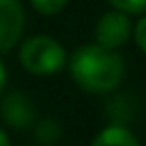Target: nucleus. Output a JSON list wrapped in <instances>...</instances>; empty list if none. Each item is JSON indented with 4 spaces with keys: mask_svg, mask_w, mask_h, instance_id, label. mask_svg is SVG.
<instances>
[{
    "mask_svg": "<svg viewBox=\"0 0 146 146\" xmlns=\"http://www.w3.org/2000/svg\"><path fill=\"white\" fill-rule=\"evenodd\" d=\"M5 86H7V67H5V62L0 60V95H2Z\"/></svg>",
    "mask_w": 146,
    "mask_h": 146,
    "instance_id": "obj_10",
    "label": "nucleus"
},
{
    "mask_svg": "<svg viewBox=\"0 0 146 146\" xmlns=\"http://www.w3.org/2000/svg\"><path fill=\"white\" fill-rule=\"evenodd\" d=\"M0 146H11V137L2 127H0Z\"/></svg>",
    "mask_w": 146,
    "mask_h": 146,
    "instance_id": "obj_11",
    "label": "nucleus"
},
{
    "mask_svg": "<svg viewBox=\"0 0 146 146\" xmlns=\"http://www.w3.org/2000/svg\"><path fill=\"white\" fill-rule=\"evenodd\" d=\"M71 80L84 92L103 95L114 90L125 78V60L116 50L101 47L99 43L80 45L67 62Z\"/></svg>",
    "mask_w": 146,
    "mask_h": 146,
    "instance_id": "obj_1",
    "label": "nucleus"
},
{
    "mask_svg": "<svg viewBox=\"0 0 146 146\" xmlns=\"http://www.w3.org/2000/svg\"><path fill=\"white\" fill-rule=\"evenodd\" d=\"M19 62L32 75H54L67 67L69 58L60 41L47 35H36L19 47Z\"/></svg>",
    "mask_w": 146,
    "mask_h": 146,
    "instance_id": "obj_2",
    "label": "nucleus"
},
{
    "mask_svg": "<svg viewBox=\"0 0 146 146\" xmlns=\"http://www.w3.org/2000/svg\"><path fill=\"white\" fill-rule=\"evenodd\" d=\"M90 146H140V142L127 127L110 125L97 133Z\"/></svg>",
    "mask_w": 146,
    "mask_h": 146,
    "instance_id": "obj_6",
    "label": "nucleus"
},
{
    "mask_svg": "<svg viewBox=\"0 0 146 146\" xmlns=\"http://www.w3.org/2000/svg\"><path fill=\"white\" fill-rule=\"evenodd\" d=\"M26 26V9L22 0H0V54L19 43Z\"/></svg>",
    "mask_w": 146,
    "mask_h": 146,
    "instance_id": "obj_4",
    "label": "nucleus"
},
{
    "mask_svg": "<svg viewBox=\"0 0 146 146\" xmlns=\"http://www.w3.org/2000/svg\"><path fill=\"white\" fill-rule=\"evenodd\" d=\"M32 9L41 15H58L64 7L69 5V0H30Z\"/></svg>",
    "mask_w": 146,
    "mask_h": 146,
    "instance_id": "obj_7",
    "label": "nucleus"
},
{
    "mask_svg": "<svg viewBox=\"0 0 146 146\" xmlns=\"http://www.w3.org/2000/svg\"><path fill=\"white\" fill-rule=\"evenodd\" d=\"M133 35V26L129 13H123L118 9L105 11L95 24V43L108 50H118L129 41Z\"/></svg>",
    "mask_w": 146,
    "mask_h": 146,
    "instance_id": "obj_3",
    "label": "nucleus"
},
{
    "mask_svg": "<svg viewBox=\"0 0 146 146\" xmlns=\"http://www.w3.org/2000/svg\"><path fill=\"white\" fill-rule=\"evenodd\" d=\"M114 9L123 11L129 15H137V13H146V0H108Z\"/></svg>",
    "mask_w": 146,
    "mask_h": 146,
    "instance_id": "obj_8",
    "label": "nucleus"
},
{
    "mask_svg": "<svg viewBox=\"0 0 146 146\" xmlns=\"http://www.w3.org/2000/svg\"><path fill=\"white\" fill-rule=\"evenodd\" d=\"M133 39H135L137 47L146 54V15L135 24V28H133Z\"/></svg>",
    "mask_w": 146,
    "mask_h": 146,
    "instance_id": "obj_9",
    "label": "nucleus"
},
{
    "mask_svg": "<svg viewBox=\"0 0 146 146\" xmlns=\"http://www.w3.org/2000/svg\"><path fill=\"white\" fill-rule=\"evenodd\" d=\"M0 114L11 129H28L36 118V108L26 92L13 90L5 97L0 105Z\"/></svg>",
    "mask_w": 146,
    "mask_h": 146,
    "instance_id": "obj_5",
    "label": "nucleus"
}]
</instances>
